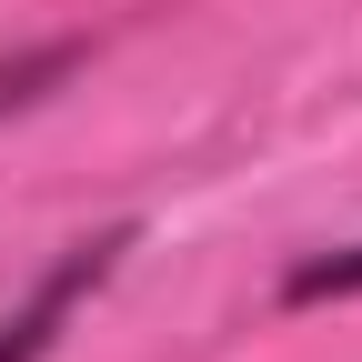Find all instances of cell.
<instances>
[{"label": "cell", "mask_w": 362, "mask_h": 362, "mask_svg": "<svg viewBox=\"0 0 362 362\" xmlns=\"http://www.w3.org/2000/svg\"><path fill=\"white\" fill-rule=\"evenodd\" d=\"M71 71V51H30V61H0V111H11V101H30V90L40 81H61Z\"/></svg>", "instance_id": "3957f363"}, {"label": "cell", "mask_w": 362, "mask_h": 362, "mask_svg": "<svg viewBox=\"0 0 362 362\" xmlns=\"http://www.w3.org/2000/svg\"><path fill=\"white\" fill-rule=\"evenodd\" d=\"M111 252H121V242H81V252L51 272V282H40V292L11 312V322H0V362H40V342H51V332H61V312H71V302L111 272Z\"/></svg>", "instance_id": "6da1fadb"}, {"label": "cell", "mask_w": 362, "mask_h": 362, "mask_svg": "<svg viewBox=\"0 0 362 362\" xmlns=\"http://www.w3.org/2000/svg\"><path fill=\"white\" fill-rule=\"evenodd\" d=\"M322 292H362V252H342V262H302V272H292V302H322Z\"/></svg>", "instance_id": "7a4b0ae2"}]
</instances>
